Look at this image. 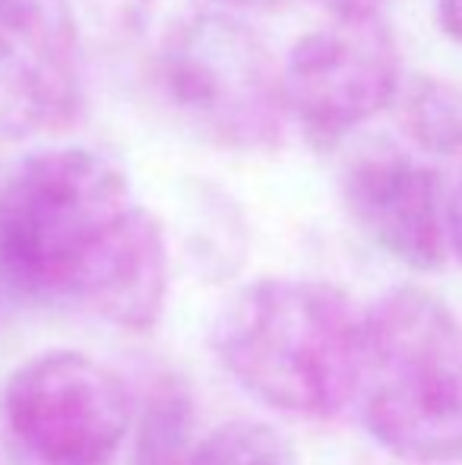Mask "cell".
I'll list each match as a JSON object with an SVG mask.
<instances>
[{"label": "cell", "instance_id": "6da1fadb", "mask_svg": "<svg viewBox=\"0 0 462 465\" xmlns=\"http://www.w3.org/2000/svg\"><path fill=\"white\" fill-rule=\"evenodd\" d=\"M216 355L260 405L329 421L358 399L364 311L329 282L257 279L216 323Z\"/></svg>", "mask_w": 462, "mask_h": 465}, {"label": "cell", "instance_id": "7a4b0ae2", "mask_svg": "<svg viewBox=\"0 0 462 465\" xmlns=\"http://www.w3.org/2000/svg\"><path fill=\"white\" fill-rule=\"evenodd\" d=\"M358 405L396 460H462V323L444 298L402 285L364 311Z\"/></svg>", "mask_w": 462, "mask_h": 465}, {"label": "cell", "instance_id": "3957f363", "mask_svg": "<svg viewBox=\"0 0 462 465\" xmlns=\"http://www.w3.org/2000/svg\"><path fill=\"white\" fill-rule=\"evenodd\" d=\"M130 206L127 172L99 149L23 155L0 172V272L16 292L67 301L83 260Z\"/></svg>", "mask_w": 462, "mask_h": 465}, {"label": "cell", "instance_id": "277c9868", "mask_svg": "<svg viewBox=\"0 0 462 465\" xmlns=\"http://www.w3.org/2000/svg\"><path fill=\"white\" fill-rule=\"evenodd\" d=\"M155 108L191 140L225 153H270L282 143L279 64L266 42L229 13L174 23L146 67Z\"/></svg>", "mask_w": 462, "mask_h": 465}, {"label": "cell", "instance_id": "5b68a950", "mask_svg": "<svg viewBox=\"0 0 462 465\" xmlns=\"http://www.w3.org/2000/svg\"><path fill=\"white\" fill-rule=\"evenodd\" d=\"M0 418L19 465H112L130 434L133 405L108 364L54 349L10 373Z\"/></svg>", "mask_w": 462, "mask_h": 465}, {"label": "cell", "instance_id": "8992f818", "mask_svg": "<svg viewBox=\"0 0 462 465\" xmlns=\"http://www.w3.org/2000/svg\"><path fill=\"white\" fill-rule=\"evenodd\" d=\"M279 83L289 121L317 153H329L396 104L399 45L380 16L333 19L291 45L279 64Z\"/></svg>", "mask_w": 462, "mask_h": 465}, {"label": "cell", "instance_id": "52a82bcc", "mask_svg": "<svg viewBox=\"0 0 462 465\" xmlns=\"http://www.w3.org/2000/svg\"><path fill=\"white\" fill-rule=\"evenodd\" d=\"M339 190L351 225L389 260L415 272L447 263V190L437 168L383 149L349 162Z\"/></svg>", "mask_w": 462, "mask_h": 465}, {"label": "cell", "instance_id": "ba28073f", "mask_svg": "<svg viewBox=\"0 0 462 465\" xmlns=\"http://www.w3.org/2000/svg\"><path fill=\"white\" fill-rule=\"evenodd\" d=\"M168 285L165 222L133 203L83 260L67 301L121 332H149L165 313Z\"/></svg>", "mask_w": 462, "mask_h": 465}, {"label": "cell", "instance_id": "9c48e42d", "mask_svg": "<svg viewBox=\"0 0 462 465\" xmlns=\"http://www.w3.org/2000/svg\"><path fill=\"white\" fill-rule=\"evenodd\" d=\"M193 453H197L193 392L178 373H165L149 386L140 405L130 465H191Z\"/></svg>", "mask_w": 462, "mask_h": 465}, {"label": "cell", "instance_id": "30bf717a", "mask_svg": "<svg viewBox=\"0 0 462 465\" xmlns=\"http://www.w3.org/2000/svg\"><path fill=\"white\" fill-rule=\"evenodd\" d=\"M399 127L428 155L457 159L462 155V89L434 76L402 80L396 95Z\"/></svg>", "mask_w": 462, "mask_h": 465}, {"label": "cell", "instance_id": "8fae6325", "mask_svg": "<svg viewBox=\"0 0 462 465\" xmlns=\"http://www.w3.org/2000/svg\"><path fill=\"white\" fill-rule=\"evenodd\" d=\"M191 465H298V453L276 424L238 418L200 437Z\"/></svg>", "mask_w": 462, "mask_h": 465}, {"label": "cell", "instance_id": "7c38bea8", "mask_svg": "<svg viewBox=\"0 0 462 465\" xmlns=\"http://www.w3.org/2000/svg\"><path fill=\"white\" fill-rule=\"evenodd\" d=\"M83 51L121 54L133 48L152 25L159 0H67Z\"/></svg>", "mask_w": 462, "mask_h": 465}, {"label": "cell", "instance_id": "4fadbf2b", "mask_svg": "<svg viewBox=\"0 0 462 465\" xmlns=\"http://www.w3.org/2000/svg\"><path fill=\"white\" fill-rule=\"evenodd\" d=\"M310 4L320 6L329 19H346V23H355V19L380 16L383 0H310Z\"/></svg>", "mask_w": 462, "mask_h": 465}, {"label": "cell", "instance_id": "5bb4252c", "mask_svg": "<svg viewBox=\"0 0 462 465\" xmlns=\"http://www.w3.org/2000/svg\"><path fill=\"white\" fill-rule=\"evenodd\" d=\"M447 244L462 263V181L447 193Z\"/></svg>", "mask_w": 462, "mask_h": 465}, {"label": "cell", "instance_id": "9a60e30c", "mask_svg": "<svg viewBox=\"0 0 462 465\" xmlns=\"http://www.w3.org/2000/svg\"><path fill=\"white\" fill-rule=\"evenodd\" d=\"M437 25L447 38L462 45V0H437Z\"/></svg>", "mask_w": 462, "mask_h": 465}, {"label": "cell", "instance_id": "2e32d148", "mask_svg": "<svg viewBox=\"0 0 462 465\" xmlns=\"http://www.w3.org/2000/svg\"><path fill=\"white\" fill-rule=\"evenodd\" d=\"M216 4H225V6H260V4H270V0H216Z\"/></svg>", "mask_w": 462, "mask_h": 465}]
</instances>
